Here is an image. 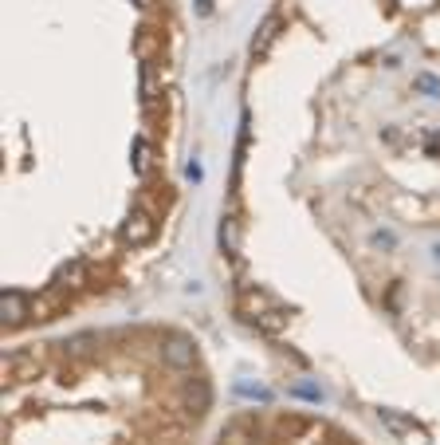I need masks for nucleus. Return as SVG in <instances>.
I'll return each mask as SVG.
<instances>
[{"instance_id": "1", "label": "nucleus", "mask_w": 440, "mask_h": 445, "mask_svg": "<svg viewBox=\"0 0 440 445\" xmlns=\"http://www.w3.org/2000/svg\"><path fill=\"white\" fill-rule=\"evenodd\" d=\"M9 445H193L212 382L193 335L102 327L12 347Z\"/></svg>"}, {"instance_id": "3", "label": "nucleus", "mask_w": 440, "mask_h": 445, "mask_svg": "<svg viewBox=\"0 0 440 445\" xmlns=\"http://www.w3.org/2000/svg\"><path fill=\"white\" fill-rule=\"evenodd\" d=\"M378 418L393 429V437H397L401 445H432V437L424 434V429L417 426L413 418H405V414H397V410H378Z\"/></svg>"}, {"instance_id": "2", "label": "nucleus", "mask_w": 440, "mask_h": 445, "mask_svg": "<svg viewBox=\"0 0 440 445\" xmlns=\"http://www.w3.org/2000/svg\"><path fill=\"white\" fill-rule=\"evenodd\" d=\"M216 445H358V437H350L346 429L319 414L263 406V410L236 414L220 429Z\"/></svg>"}]
</instances>
